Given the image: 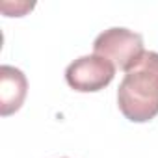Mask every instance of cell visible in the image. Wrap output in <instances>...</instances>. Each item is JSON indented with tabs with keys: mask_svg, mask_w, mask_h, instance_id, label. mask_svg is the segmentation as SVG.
<instances>
[{
	"mask_svg": "<svg viewBox=\"0 0 158 158\" xmlns=\"http://www.w3.org/2000/svg\"><path fill=\"white\" fill-rule=\"evenodd\" d=\"M117 106L132 123H147L158 115V52L145 50L125 73L117 89Z\"/></svg>",
	"mask_w": 158,
	"mask_h": 158,
	"instance_id": "6da1fadb",
	"label": "cell"
},
{
	"mask_svg": "<svg viewBox=\"0 0 158 158\" xmlns=\"http://www.w3.org/2000/svg\"><path fill=\"white\" fill-rule=\"evenodd\" d=\"M145 52L143 37L128 28H108L93 41V54L112 61L115 69L128 71Z\"/></svg>",
	"mask_w": 158,
	"mask_h": 158,
	"instance_id": "7a4b0ae2",
	"label": "cell"
},
{
	"mask_svg": "<svg viewBox=\"0 0 158 158\" xmlns=\"http://www.w3.org/2000/svg\"><path fill=\"white\" fill-rule=\"evenodd\" d=\"M115 65L99 54H88L74 60L65 69L67 84L80 93H95L104 89L115 76Z\"/></svg>",
	"mask_w": 158,
	"mask_h": 158,
	"instance_id": "3957f363",
	"label": "cell"
},
{
	"mask_svg": "<svg viewBox=\"0 0 158 158\" xmlns=\"http://www.w3.org/2000/svg\"><path fill=\"white\" fill-rule=\"evenodd\" d=\"M26 93H28L26 74L13 65L0 67V115L8 117L17 110H21Z\"/></svg>",
	"mask_w": 158,
	"mask_h": 158,
	"instance_id": "277c9868",
	"label": "cell"
}]
</instances>
